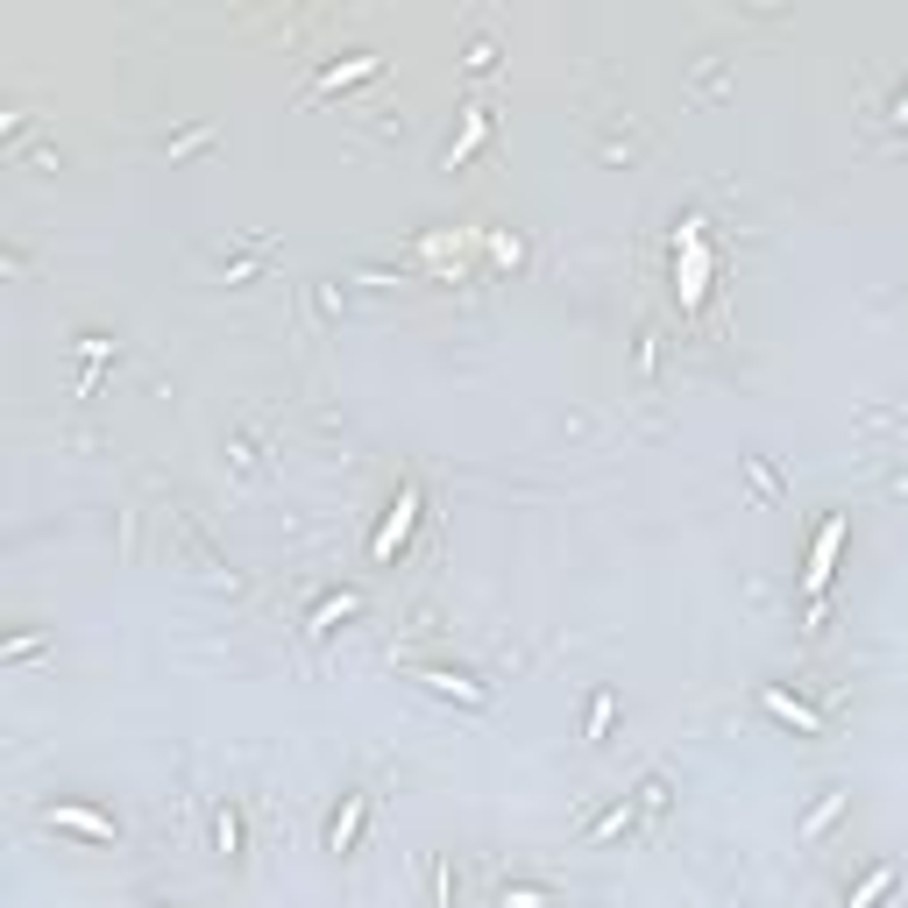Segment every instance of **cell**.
Listing matches in <instances>:
<instances>
[{
  "mask_svg": "<svg viewBox=\"0 0 908 908\" xmlns=\"http://www.w3.org/2000/svg\"><path fill=\"white\" fill-rule=\"evenodd\" d=\"M838 547H844V511H830L817 526V547H809V568H802V589L823 596L830 589V568H838Z\"/></svg>",
  "mask_w": 908,
  "mask_h": 908,
  "instance_id": "obj_1",
  "label": "cell"
},
{
  "mask_svg": "<svg viewBox=\"0 0 908 908\" xmlns=\"http://www.w3.org/2000/svg\"><path fill=\"white\" fill-rule=\"evenodd\" d=\"M703 277H710L703 221H682V305H695V299H703Z\"/></svg>",
  "mask_w": 908,
  "mask_h": 908,
  "instance_id": "obj_2",
  "label": "cell"
},
{
  "mask_svg": "<svg viewBox=\"0 0 908 908\" xmlns=\"http://www.w3.org/2000/svg\"><path fill=\"white\" fill-rule=\"evenodd\" d=\"M760 710H767V717H781V724H795L802 739H823V717H817V710H809L802 695H788V689H774V682L760 689Z\"/></svg>",
  "mask_w": 908,
  "mask_h": 908,
  "instance_id": "obj_3",
  "label": "cell"
},
{
  "mask_svg": "<svg viewBox=\"0 0 908 908\" xmlns=\"http://www.w3.org/2000/svg\"><path fill=\"white\" fill-rule=\"evenodd\" d=\"M412 518H419V482H404L398 490V505H391V518H383V533H377V562H391V554L404 547V533H412Z\"/></svg>",
  "mask_w": 908,
  "mask_h": 908,
  "instance_id": "obj_4",
  "label": "cell"
},
{
  "mask_svg": "<svg viewBox=\"0 0 908 908\" xmlns=\"http://www.w3.org/2000/svg\"><path fill=\"white\" fill-rule=\"evenodd\" d=\"M43 823L79 830V838H114V817H100V809H86V802H50V809H43Z\"/></svg>",
  "mask_w": 908,
  "mask_h": 908,
  "instance_id": "obj_5",
  "label": "cell"
},
{
  "mask_svg": "<svg viewBox=\"0 0 908 908\" xmlns=\"http://www.w3.org/2000/svg\"><path fill=\"white\" fill-rule=\"evenodd\" d=\"M419 682H427L433 695H461V703H476V710L490 703V689H482L476 674H461V667H419Z\"/></svg>",
  "mask_w": 908,
  "mask_h": 908,
  "instance_id": "obj_6",
  "label": "cell"
},
{
  "mask_svg": "<svg viewBox=\"0 0 908 908\" xmlns=\"http://www.w3.org/2000/svg\"><path fill=\"white\" fill-rule=\"evenodd\" d=\"M461 114H469V121H461V135H455V143H448V157H440V164H448V170H455V164H469L476 149L490 143V107H461Z\"/></svg>",
  "mask_w": 908,
  "mask_h": 908,
  "instance_id": "obj_7",
  "label": "cell"
},
{
  "mask_svg": "<svg viewBox=\"0 0 908 908\" xmlns=\"http://www.w3.org/2000/svg\"><path fill=\"white\" fill-rule=\"evenodd\" d=\"M362 817H370V795H348L334 809V823H326V852H348V844L362 838Z\"/></svg>",
  "mask_w": 908,
  "mask_h": 908,
  "instance_id": "obj_8",
  "label": "cell"
},
{
  "mask_svg": "<svg viewBox=\"0 0 908 908\" xmlns=\"http://www.w3.org/2000/svg\"><path fill=\"white\" fill-rule=\"evenodd\" d=\"M895 880H901V866H895V859H887V866H873V873H866V880L852 887V895H844V908H880L887 895H895Z\"/></svg>",
  "mask_w": 908,
  "mask_h": 908,
  "instance_id": "obj_9",
  "label": "cell"
},
{
  "mask_svg": "<svg viewBox=\"0 0 908 908\" xmlns=\"http://www.w3.org/2000/svg\"><path fill=\"white\" fill-rule=\"evenodd\" d=\"M355 611H362V596H355V589H334V596H320V604H313V632H334L341 617H355Z\"/></svg>",
  "mask_w": 908,
  "mask_h": 908,
  "instance_id": "obj_10",
  "label": "cell"
},
{
  "mask_svg": "<svg viewBox=\"0 0 908 908\" xmlns=\"http://www.w3.org/2000/svg\"><path fill=\"white\" fill-rule=\"evenodd\" d=\"M632 817H639V802H611L604 817H596V823L583 830V838H589V844H604V838H625V830H632Z\"/></svg>",
  "mask_w": 908,
  "mask_h": 908,
  "instance_id": "obj_11",
  "label": "cell"
},
{
  "mask_svg": "<svg viewBox=\"0 0 908 908\" xmlns=\"http://www.w3.org/2000/svg\"><path fill=\"white\" fill-rule=\"evenodd\" d=\"M370 71H377V57H370V50H362V57H348V65H326V71H320V92L355 86V79H370Z\"/></svg>",
  "mask_w": 908,
  "mask_h": 908,
  "instance_id": "obj_12",
  "label": "cell"
},
{
  "mask_svg": "<svg viewBox=\"0 0 908 908\" xmlns=\"http://www.w3.org/2000/svg\"><path fill=\"white\" fill-rule=\"evenodd\" d=\"M497 908H554L547 887H526V880H505L497 887Z\"/></svg>",
  "mask_w": 908,
  "mask_h": 908,
  "instance_id": "obj_13",
  "label": "cell"
},
{
  "mask_svg": "<svg viewBox=\"0 0 908 908\" xmlns=\"http://www.w3.org/2000/svg\"><path fill=\"white\" fill-rule=\"evenodd\" d=\"M214 844H221L227 859L242 852V809H214Z\"/></svg>",
  "mask_w": 908,
  "mask_h": 908,
  "instance_id": "obj_14",
  "label": "cell"
},
{
  "mask_svg": "<svg viewBox=\"0 0 908 908\" xmlns=\"http://www.w3.org/2000/svg\"><path fill=\"white\" fill-rule=\"evenodd\" d=\"M639 809H646V817H661V809H667V781H661V774L639 781Z\"/></svg>",
  "mask_w": 908,
  "mask_h": 908,
  "instance_id": "obj_15",
  "label": "cell"
},
{
  "mask_svg": "<svg viewBox=\"0 0 908 908\" xmlns=\"http://www.w3.org/2000/svg\"><path fill=\"white\" fill-rule=\"evenodd\" d=\"M461 65H469L476 79H482V71H497V43H469V57H461Z\"/></svg>",
  "mask_w": 908,
  "mask_h": 908,
  "instance_id": "obj_16",
  "label": "cell"
},
{
  "mask_svg": "<svg viewBox=\"0 0 908 908\" xmlns=\"http://www.w3.org/2000/svg\"><path fill=\"white\" fill-rule=\"evenodd\" d=\"M611 710H617L611 695H596V703H589V739H604V731H611Z\"/></svg>",
  "mask_w": 908,
  "mask_h": 908,
  "instance_id": "obj_17",
  "label": "cell"
},
{
  "mask_svg": "<svg viewBox=\"0 0 908 908\" xmlns=\"http://www.w3.org/2000/svg\"><path fill=\"white\" fill-rule=\"evenodd\" d=\"M838 809H844V795H823V802H817V817H809V838H817V830L838 817Z\"/></svg>",
  "mask_w": 908,
  "mask_h": 908,
  "instance_id": "obj_18",
  "label": "cell"
},
{
  "mask_svg": "<svg viewBox=\"0 0 908 908\" xmlns=\"http://www.w3.org/2000/svg\"><path fill=\"white\" fill-rule=\"evenodd\" d=\"M895 114H901V121H908V86H901V92H895Z\"/></svg>",
  "mask_w": 908,
  "mask_h": 908,
  "instance_id": "obj_19",
  "label": "cell"
},
{
  "mask_svg": "<svg viewBox=\"0 0 908 908\" xmlns=\"http://www.w3.org/2000/svg\"><path fill=\"white\" fill-rule=\"evenodd\" d=\"M157 908H164V901H157Z\"/></svg>",
  "mask_w": 908,
  "mask_h": 908,
  "instance_id": "obj_20",
  "label": "cell"
}]
</instances>
